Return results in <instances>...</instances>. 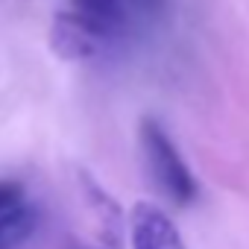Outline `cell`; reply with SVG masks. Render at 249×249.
I'll list each match as a JSON object with an SVG mask.
<instances>
[{"mask_svg":"<svg viewBox=\"0 0 249 249\" xmlns=\"http://www.w3.org/2000/svg\"><path fill=\"white\" fill-rule=\"evenodd\" d=\"M141 150L147 159V167L159 185V191L173 205H188L196 199V179L182 161L179 150L173 147L170 135L159 126L153 117L141 120Z\"/></svg>","mask_w":249,"mask_h":249,"instance_id":"1","label":"cell"},{"mask_svg":"<svg viewBox=\"0 0 249 249\" xmlns=\"http://www.w3.org/2000/svg\"><path fill=\"white\" fill-rule=\"evenodd\" d=\"M132 249H185L176 223L153 202H138L129 220Z\"/></svg>","mask_w":249,"mask_h":249,"instance_id":"2","label":"cell"},{"mask_svg":"<svg viewBox=\"0 0 249 249\" xmlns=\"http://www.w3.org/2000/svg\"><path fill=\"white\" fill-rule=\"evenodd\" d=\"M68 15L85 27L97 41H108L120 36L126 24V3L123 0H68Z\"/></svg>","mask_w":249,"mask_h":249,"instance_id":"3","label":"cell"},{"mask_svg":"<svg viewBox=\"0 0 249 249\" xmlns=\"http://www.w3.org/2000/svg\"><path fill=\"white\" fill-rule=\"evenodd\" d=\"M36 223H38V214L30 205H18L6 217H0V249H15L21 240L33 234Z\"/></svg>","mask_w":249,"mask_h":249,"instance_id":"4","label":"cell"},{"mask_svg":"<svg viewBox=\"0 0 249 249\" xmlns=\"http://www.w3.org/2000/svg\"><path fill=\"white\" fill-rule=\"evenodd\" d=\"M24 199V188L12 179H0V217H6L9 211H15Z\"/></svg>","mask_w":249,"mask_h":249,"instance_id":"5","label":"cell"},{"mask_svg":"<svg viewBox=\"0 0 249 249\" xmlns=\"http://www.w3.org/2000/svg\"><path fill=\"white\" fill-rule=\"evenodd\" d=\"M123 3H126V9H132V12L144 15V18H156L164 9L167 0H123Z\"/></svg>","mask_w":249,"mask_h":249,"instance_id":"6","label":"cell"}]
</instances>
